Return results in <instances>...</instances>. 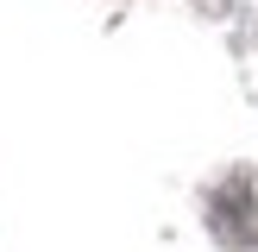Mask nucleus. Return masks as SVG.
Segmentation results:
<instances>
[{
  "label": "nucleus",
  "mask_w": 258,
  "mask_h": 252,
  "mask_svg": "<svg viewBox=\"0 0 258 252\" xmlns=\"http://www.w3.org/2000/svg\"><path fill=\"white\" fill-rule=\"evenodd\" d=\"M196 7H202V13H227V0H196Z\"/></svg>",
  "instance_id": "obj_1"
}]
</instances>
